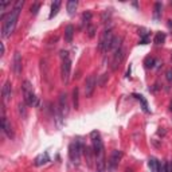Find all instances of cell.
Masks as SVG:
<instances>
[{
	"instance_id": "cell-1",
	"label": "cell",
	"mask_w": 172,
	"mask_h": 172,
	"mask_svg": "<svg viewBox=\"0 0 172 172\" xmlns=\"http://www.w3.org/2000/svg\"><path fill=\"white\" fill-rule=\"evenodd\" d=\"M23 4H24L23 0H18L15 7H14V10L7 15V18H4V20H3V27H2V36L3 38L11 36V34L15 31L18 18H19V12L22 10V7H23Z\"/></svg>"
},
{
	"instance_id": "cell-2",
	"label": "cell",
	"mask_w": 172,
	"mask_h": 172,
	"mask_svg": "<svg viewBox=\"0 0 172 172\" xmlns=\"http://www.w3.org/2000/svg\"><path fill=\"white\" fill-rule=\"evenodd\" d=\"M22 90H23V97H24V102H26L29 106H34L38 105V98H36L35 93H34L32 85H31L30 81H24L23 86H22Z\"/></svg>"
},
{
	"instance_id": "cell-3",
	"label": "cell",
	"mask_w": 172,
	"mask_h": 172,
	"mask_svg": "<svg viewBox=\"0 0 172 172\" xmlns=\"http://www.w3.org/2000/svg\"><path fill=\"white\" fill-rule=\"evenodd\" d=\"M113 34H112V30H106L102 34L101 39H99L98 43V49L101 50L102 52H108V50L112 49V43H113Z\"/></svg>"
},
{
	"instance_id": "cell-4",
	"label": "cell",
	"mask_w": 172,
	"mask_h": 172,
	"mask_svg": "<svg viewBox=\"0 0 172 172\" xmlns=\"http://www.w3.org/2000/svg\"><path fill=\"white\" fill-rule=\"evenodd\" d=\"M81 149H82V144L79 141L78 143H71L69 145V156H70V160L73 164L78 165L81 160Z\"/></svg>"
},
{
	"instance_id": "cell-5",
	"label": "cell",
	"mask_w": 172,
	"mask_h": 172,
	"mask_svg": "<svg viewBox=\"0 0 172 172\" xmlns=\"http://www.w3.org/2000/svg\"><path fill=\"white\" fill-rule=\"evenodd\" d=\"M70 70H71V61H70V58L62 59L61 76H62V81H63L65 85H67L69 79H70Z\"/></svg>"
},
{
	"instance_id": "cell-6",
	"label": "cell",
	"mask_w": 172,
	"mask_h": 172,
	"mask_svg": "<svg viewBox=\"0 0 172 172\" xmlns=\"http://www.w3.org/2000/svg\"><path fill=\"white\" fill-rule=\"evenodd\" d=\"M121 157H123V153H121V151L114 149V151L112 152L110 159H109V161H108V170L109 171H114L116 168H117V165H118V163H120Z\"/></svg>"
},
{
	"instance_id": "cell-7",
	"label": "cell",
	"mask_w": 172,
	"mask_h": 172,
	"mask_svg": "<svg viewBox=\"0 0 172 172\" xmlns=\"http://www.w3.org/2000/svg\"><path fill=\"white\" fill-rule=\"evenodd\" d=\"M96 85H97L96 76H94V74H92V76L87 77V79L85 82V96L86 97H92L93 96L94 89H96Z\"/></svg>"
},
{
	"instance_id": "cell-8",
	"label": "cell",
	"mask_w": 172,
	"mask_h": 172,
	"mask_svg": "<svg viewBox=\"0 0 172 172\" xmlns=\"http://www.w3.org/2000/svg\"><path fill=\"white\" fill-rule=\"evenodd\" d=\"M96 165H97V172H105V170H106L105 151L96 153Z\"/></svg>"
},
{
	"instance_id": "cell-9",
	"label": "cell",
	"mask_w": 172,
	"mask_h": 172,
	"mask_svg": "<svg viewBox=\"0 0 172 172\" xmlns=\"http://www.w3.org/2000/svg\"><path fill=\"white\" fill-rule=\"evenodd\" d=\"M124 57H125V51H124V49H120L118 51H116V52H114L113 62H112V70H117V67L120 66V63L123 62Z\"/></svg>"
},
{
	"instance_id": "cell-10",
	"label": "cell",
	"mask_w": 172,
	"mask_h": 172,
	"mask_svg": "<svg viewBox=\"0 0 172 172\" xmlns=\"http://www.w3.org/2000/svg\"><path fill=\"white\" fill-rule=\"evenodd\" d=\"M59 109H61L63 117H65V116H67V113H69V104H67L66 93H61V94H59Z\"/></svg>"
},
{
	"instance_id": "cell-11",
	"label": "cell",
	"mask_w": 172,
	"mask_h": 172,
	"mask_svg": "<svg viewBox=\"0 0 172 172\" xmlns=\"http://www.w3.org/2000/svg\"><path fill=\"white\" fill-rule=\"evenodd\" d=\"M14 71L16 76H20L22 73V55L19 51H16L14 55Z\"/></svg>"
},
{
	"instance_id": "cell-12",
	"label": "cell",
	"mask_w": 172,
	"mask_h": 172,
	"mask_svg": "<svg viewBox=\"0 0 172 172\" xmlns=\"http://www.w3.org/2000/svg\"><path fill=\"white\" fill-rule=\"evenodd\" d=\"M2 94H3V98H4V101H5V102H8V101L11 99L12 89H11V83L8 82V81L4 83V86H3V89H2Z\"/></svg>"
},
{
	"instance_id": "cell-13",
	"label": "cell",
	"mask_w": 172,
	"mask_h": 172,
	"mask_svg": "<svg viewBox=\"0 0 172 172\" xmlns=\"http://www.w3.org/2000/svg\"><path fill=\"white\" fill-rule=\"evenodd\" d=\"M47 161H50L49 153H47V152H43V153H40V155H38V156L35 157V160H34V164H35L36 167H40V165L46 164Z\"/></svg>"
},
{
	"instance_id": "cell-14",
	"label": "cell",
	"mask_w": 172,
	"mask_h": 172,
	"mask_svg": "<svg viewBox=\"0 0 172 172\" xmlns=\"http://www.w3.org/2000/svg\"><path fill=\"white\" fill-rule=\"evenodd\" d=\"M59 7H61V0H55L51 4V12H50V15H49V19H52L54 16H57Z\"/></svg>"
},
{
	"instance_id": "cell-15",
	"label": "cell",
	"mask_w": 172,
	"mask_h": 172,
	"mask_svg": "<svg viewBox=\"0 0 172 172\" xmlns=\"http://www.w3.org/2000/svg\"><path fill=\"white\" fill-rule=\"evenodd\" d=\"M77 7H78V2H77V0H69V2H67V14L70 15V16H73V15L76 14Z\"/></svg>"
},
{
	"instance_id": "cell-16",
	"label": "cell",
	"mask_w": 172,
	"mask_h": 172,
	"mask_svg": "<svg viewBox=\"0 0 172 172\" xmlns=\"http://www.w3.org/2000/svg\"><path fill=\"white\" fill-rule=\"evenodd\" d=\"M73 35H74V27L71 24H69L66 27V30H65V40L67 43H70L73 40Z\"/></svg>"
},
{
	"instance_id": "cell-17",
	"label": "cell",
	"mask_w": 172,
	"mask_h": 172,
	"mask_svg": "<svg viewBox=\"0 0 172 172\" xmlns=\"http://www.w3.org/2000/svg\"><path fill=\"white\" fill-rule=\"evenodd\" d=\"M134 98H137L140 102H141V105H143V110L145 112V113H149V109H148V102H147V99L144 98V96L141 94H133Z\"/></svg>"
},
{
	"instance_id": "cell-18",
	"label": "cell",
	"mask_w": 172,
	"mask_h": 172,
	"mask_svg": "<svg viewBox=\"0 0 172 172\" xmlns=\"http://www.w3.org/2000/svg\"><path fill=\"white\" fill-rule=\"evenodd\" d=\"M148 165H149V170H151V172H157V168H159V161L156 160L155 157H151V159H149Z\"/></svg>"
},
{
	"instance_id": "cell-19",
	"label": "cell",
	"mask_w": 172,
	"mask_h": 172,
	"mask_svg": "<svg viewBox=\"0 0 172 172\" xmlns=\"http://www.w3.org/2000/svg\"><path fill=\"white\" fill-rule=\"evenodd\" d=\"M121 42H123V38H114L113 39V43H112V50L116 52V51H118L120 49H123L121 47Z\"/></svg>"
},
{
	"instance_id": "cell-20",
	"label": "cell",
	"mask_w": 172,
	"mask_h": 172,
	"mask_svg": "<svg viewBox=\"0 0 172 172\" xmlns=\"http://www.w3.org/2000/svg\"><path fill=\"white\" fill-rule=\"evenodd\" d=\"M164 40H165V34L164 32H157L156 34V36H155V45H163L164 43Z\"/></svg>"
},
{
	"instance_id": "cell-21",
	"label": "cell",
	"mask_w": 172,
	"mask_h": 172,
	"mask_svg": "<svg viewBox=\"0 0 172 172\" xmlns=\"http://www.w3.org/2000/svg\"><path fill=\"white\" fill-rule=\"evenodd\" d=\"M78 94H79V90H78V87L73 90V105L74 108L78 109V106H79V102H78Z\"/></svg>"
},
{
	"instance_id": "cell-22",
	"label": "cell",
	"mask_w": 172,
	"mask_h": 172,
	"mask_svg": "<svg viewBox=\"0 0 172 172\" xmlns=\"http://www.w3.org/2000/svg\"><path fill=\"white\" fill-rule=\"evenodd\" d=\"M161 16V3H156L155 5V19L159 20Z\"/></svg>"
},
{
	"instance_id": "cell-23",
	"label": "cell",
	"mask_w": 172,
	"mask_h": 172,
	"mask_svg": "<svg viewBox=\"0 0 172 172\" xmlns=\"http://www.w3.org/2000/svg\"><path fill=\"white\" fill-rule=\"evenodd\" d=\"M85 156H86V159H87V165L89 167H92V161H93V159H92V149L90 148H85Z\"/></svg>"
},
{
	"instance_id": "cell-24",
	"label": "cell",
	"mask_w": 172,
	"mask_h": 172,
	"mask_svg": "<svg viewBox=\"0 0 172 172\" xmlns=\"http://www.w3.org/2000/svg\"><path fill=\"white\" fill-rule=\"evenodd\" d=\"M155 61L156 59L155 58H152V57H148L145 59V62H144V65H145V67H155Z\"/></svg>"
},
{
	"instance_id": "cell-25",
	"label": "cell",
	"mask_w": 172,
	"mask_h": 172,
	"mask_svg": "<svg viewBox=\"0 0 172 172\" xmlns=\"http://www.w3.org/2000/svg\"><path fill=\"white\" fill-rule=\"evenodd\" d=\"M26 102H23V104H22V102H20V104H19V106H18V108H19V114L22 116V117H26V116H27V113H26Z\"/></svg>"
},
{
	"instance_id": "cell-26",
	"label": "cell",
	"mask_w": 172,
	"mask_h": 172,
	"mask_svg": "<svg viewBox=\"0 0 172 172\" xmlns=\"http://www.w3.org/2000/svg\"><path fill=\"white\" fill-rule=\"evenodd\" d=\"M157 172H167V163H159Z\"/></svg>"
},
{
	"instance_id": "cell-27",
	"label": "cell",
	"mask_w": 172,
	"mask_h": 172,
	"mask_svg": "<svg viewBox=\"0 0 172 172\" xmlns=\"http://www.w3.org/2000/svg\"><path fill=\"white\" fill-rule=\"evenodd\" d=\"M39 8H40V4H39V3H35V4L31 7V12H32L34 15H36V14H38V11H39Z\"/></svg>"
},
{
	"instance_id": "cell-28",
	"label": "cell",
	"mask_w": 172,
	"mask_h": 172,
	"mask_svg": "<svg viewBox=\"0 0 172 172\" xmlns=\"http://www.w3.org/2000/svg\"><path fill=\"white\" fill-rule=\"evenodd\" d=\"M106 79H108V74H102L101 79L98 81V85H99V86H104L105 82H106Z\"/></svg>"
},
{
	"instance_id": "cell-29",
	"label": "cell",
	"mask_w": 172,
	"mask_h": 172,
	"mask_svg": "<svg viewBox=\"0 0 172 172\" xmlns=\"http://www.w3.org/2000/svg\"><path fill=\"white\" fill-rule=\"evenodd\" d=\"M82 19H83V20H86V22H89L90 19H92V14H90V12H83Z\"/></svg>"
},
{
	"instance_id": "cell-30",
	"label": "cell",
	"mask_w": 172,
	"mask_h": 172,
	"mask_svg": "<svg viewBox=\"0 0 172 172\" xmlns=\"http://www.w3.org/2000/svg\"><path fill=\"white\" fill-rule=\"evenodd\" d=\"M165 78H167V81L172 82V70H167V71H165Z\"/></svg>"
},
{
	"instance_id": "cell-31",
	"label": "cell",
	"mask_w": 172,
	"mask_h": 172,
	"mask_svg": "<svg viewBox=\"0 0 172 172\" xmlns=\"http://www.w3.org/2000/svg\"><path fill=\"white\" fill-rule=\"evenodd\" d=\"M10 4H11L10 2H3V3H0V11L3 12V11H4V8L7 7V5H10Z\"/></svg>"
},
{
	"instance_id": "cell-32",
	"label": "cell",
	"mask_w": 172,
	"mask_h": 172,
	"mask_svg": "<svg viewBox=\"0 0 172 172\" xmlns=\"http://www.w3.org/2000/svg\"><path fill=\"white\" fill-rule=\"evenodd\" d=\"M94 32H96V29L93 26H89V36L90 38H93L94 36Z\"/></svg>"
},
{
	"instance_id": "cell-33",
	"label": "cell",
	"mask_w": 172,
	"mask_h": 172,
	"mask_svg": "<svg viewBox=\"0 0 172 172\" xmlns=\"http://www.w3.org/2000/svg\"><path fill=\"white\" fill-rule=\"evenodd\" d=\"M147 43H148V35H145L141 40H140V45H147Z\"/></svg>"
},
{
	"instance_id": "cell-34",
	"label": "cell",
	"mask_w": 172,
	"mask_h": 172,
	"mask_svg": "<svg viewBox=\"0 0 172 172\" xmlns=\"http://www.w3.org/2000/svg\"><path fill=\"white\" fill-rule=\"evenodd\" d=\"M4 51H5L4 43H0V55H4Z\"/></svg>"
},
{
	"instance_id": "cell-35",
	"label": "cell",
	"mask_w": 172,
	"mask_h": 172,
	"mask_svg": "<svg viewBox=\"0 0 172 172\" xmlns=\"http://www.w3.org/2000/svg\"><path fill=\"white\" fill-rule=\"evenodd\" d=\"M167 172H172V165L170 163H167Z\"/></svg>"
},
{
	"instance_id": "cell-36",
	"label": "cell",
	"mask_w": 172,
	"mask_h": 172,
	"mask_svg": "<svg viewBox=\"0 0 172 172\" xmlns=\"http://www.w3.org/2000/svg\"><path fill=\"white\" fill-rule=\"evenodd\" d=\"M170 109H171V112H172V101H171V105H170Z\"/></svg>"
},
{
	"instance_id": "cell-37",
	"label": "cell",
	"mask_w": 172,
	"mask_h": 172,
	"mask_svg": "<svg viewBox=\"0 0 172 172\" xmlns=\"http://www.w3.org/2000/svg\"><path fill=\"white\" fill-rule=\"evenodd\" d=\"M171 61H172V55H171Z\"/></svg>"
}]
</instances>
